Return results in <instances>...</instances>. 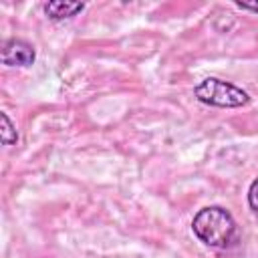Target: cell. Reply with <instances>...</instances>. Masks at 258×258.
<instances>
[{
    "label": "cell",
    "instance_id": "cell-1",
    "mask_svg": "<svg viewBox=\"0 0 258 258\" xmlns=\"http://www.w3.org/2000/svg\"><path fill=\"white\" fill-rule=\"evenodd\" d=\"M191 230L210 248H232L238 242V226L232 214L220 206L202 208L194 216Z\"/></svg>",
    "mask_w": 258,
    "mask_h": 258
},
{
    "label": "cell",
    "instance_id": "cell-2",
    "mask_svg": "<svg viewBox=\"0 0 258 258\" xmlns=\"http://www.w3.org/2000/svg\"><path fill=\"white\" fill-rule=\"evenodd\" d=\"M194 95L200 103H206L212 107H222V109L244 107L250 103V97L244 89H240L228 81L216 79V77H208L200 85H196Z\"/></svg>",
    "mask_w": 258,
    "mask_h": 258
},
{
    "label": "cell",
    "instance_id": "cell-3",
    "mask_svg": "<svg viewBox=\"0 0 258 258\" xmlns=\"http://www.w3.org/2000/svg\"><path fill=\"white\" fill-rule=\"evenodd\" d=\"M34 58V46L22 38H10L2 46V62L6 67H30Z\"/></svg>",
    "mask_w": 258,
    "mask_h": 258
},
{
    "label": "cell",
    "instance_id": "cell-4",
    "mask_svg": "<svg viewBox=\"0 0 258 258\" xmlns=\"http://www.w3.org/2000/svg\"><path fill=\"white\" fill-rule=\"evenodd\" d=\"M85 8L83 2H62V0H52V2H46L44 4V12L50 20H64V18H71L75 14H79L81 10Z\"/></svg>",
    "mask_w": 258,
    "mask_h": 258
},
{
    "label": "cell",
    "instance_id": "cell-5",
    "mask_svg": "<svg viewBox=\"0 0 258 258\" xmlns=\"http://www.w3.org/2000/svg\"><path fill=\"white\" fill-rule=\"evenodd\" d=\"M0 139L4 145H14L18 141V133L6 113H0Z\"/></svg>",
    "mask_w": 258,
    "mask_h": 258
},
{
    "label": "cell",
    "instance_id": "cell-6",
    "mask_svg": "<svg viewBox=\"0 0 258 258\" xmlns=\"http://www.w3.org/2000/svg\"><path fill=\"white\" fill-rule=\"evenodd\" d=\"M248 204H250L252 212L258 216V177L250 183V189H248Z\"/></svg>",
    "mask_w": 258,
    "mask_h": 258
},
{
    "label": "cell",
    "instance_id": "cell-7",
    "mask_svg": "<svg viewBox=\"0 0 258 258\" xmlns=\"http://www.w3.org/2000/svg\"><path fill=\"white\" fill-rule=\"evenodd\" d=\"M238 8L242 10H252V12H258V2H236Z\"/></svg>",
    "mask_w": 258,
    "mask_h": 258
}]
</instances>
